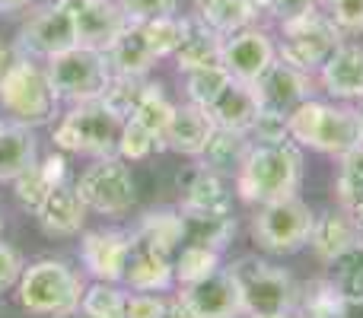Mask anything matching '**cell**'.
Instances as JSON below:
<instances>
[{"instance_id":"obj_1","label":"cell","mask_w":363,"mask_h":318,"mask_svg":"<svg viewBox=\"0 0 363 318\" xmlns=\"http://www.w3.org/2000/svg\"><path fill=\"white\" fill-rule=\"evenodd\" d=\"M239 200L258 207L296 198L303 185V147L296 140H252L239 172L233 175Z\"/></svg>"},{"instance_id":"obj_2","label":"cell","mask_w":363,"mask_h":318,"mask_svg":"<svg viewBox=\"0 0 363 318\" xmlns=\"http://www.w3.org/2000/svg\"><path fill=\"white\" fill-rule=\"evenodd\" d=\"M287 131L300 147L335 159L363 144V118L354 102H322L313 96L287 115Z\"/></svg>"},{"instance_id":"obj_3","label":"cell","mask_w":363,"mask_h":318,"mask_svg":"<svg viewBox=\"0 0 363 318\" xmlns=\"http://www.w3.org/2000/svg\"><path fill=\"white\" fill-rule=\"evenodd\" d=\"M125 118L115 115L102 99L67 106V112L57 115L51 127V140L64 153H83V157H118V140Z\"/></svg>"},{"instance_id":"obj_4","label":"cell","mask_w":363,"mask_h":318,"mask_svg":"<svg viewBox=\"0 0 363 318\" xmlns=\"http://www.w3.org/2000/svg\"><path fill=\"white\" fill-rule=\"evenodd\" d=\"M83 290L86 287L74 274V268H67L64 261H55V258H42V261L23 268V277L16 283V302L29 315L57 318L80 309Z\"/></svg>"},{"instance_id":"obj_5","label":"cell","mask_w":363,"mask_h":318,"mask_svg":"<svg viewBox=\"0 0 363 318\" xmlns=\"http://www.w3.org/2000/svg\"><path fill=\"white\" fill-rule=\"evenodd\" d=\"M57 96L51 89L48 70L42 61H32V57H19L16 67L6 74L4 86H0V108L10 121L26 127H38L48 125L57 118Z\"/></svg>"},{"instance_id":"obj_6","label":"cell","mask_w":363,"mask_h":318,"mask_svg":"<svg viewBox=\"0 0 363 318\" xmlns=\"http://www.w3.org/2000/svg\"><path fill=\"white\" fill-rule=\"evenodd\" d=\"M51 89H55L61 106H80V102L102 99L106 86L112 83V67H108L106 51L74 45L61 55L45 61Z\"/></svg>"},{"instance_id":"obj_7","label":"cell","mask_w":363,"mask_h":318,"mask_svg":"<svg viewBox=\"0 0 363 318\" xmlns=\"http://www.w3.org/2000/svg\"><path fill=\"white\" fill-rule=\"evenodd\" d=\"M341 42H345V32L335 25V19L328 16V13L306 10L290 19H281L277 57L315 76L322 64L328 61V55H332Z\"/></svg>"},{"instance_id":"obj_8","label":"cell","mask_w":363,"mask_h":318,"mask_svg":"<svg viewBox=\"0 0 363 318\" xmlns=\"http://www.w3.org/2000/svg\"><path fill=\"white\" fill-rule=\"evenodd\" d=\"M230 274L236 277L242 290L245 315H274V312H294L300 283L287 274L284 268L264 261V258L245 255L230 264Z\"/></svg>"},{"instance_id":"obj_9","label":"cell","mask_w":363,"mask_h":318,"mask_svg":"<svg viewBox=\"0 0 363 318\" xmlns=\"http://www.w3.org/2000/svg\"><path fill=\"white\" fill-rule=\"evenodd\" d=\"M315 213L306 200L300 198H284L271 200V204H258L255 217H252V239L262 251L268 255H294V251L306 249L309 236H313Z\"/></svg>"},{"instance_id":"obj_10","label":"cell","mask_w":363,"mask_h":318,"mask_svg":"<svg viewBox=\"0 0 363 318\" xmlns=\"http://www.w3.org/2000/svg\"><path fill=\"white\" fill-rule=\"evenodd\" d=\"M77 194L83 198L86 210L99 213V217H121L134 207L138 200V188H134V175L121 157H102L93 159L77 178Z\"/></svg>"},{"instance_id":"obj_11","label":"cell","mask_w":363,"mask_h":318,"mask_svg":"<svg viewBox=\"0 0 363 318\" xmlns=\"http://www.w3.org/2000/svg\"><path fill=\"white\" fill-rule=\"evenodd\" d=\"M77 45V29H74V16L67 13V6L61 0L48 6H38L29 19L23 23L16 38V48L23 51L32 61H48V57L61 55V51L74 48Z\"/></svg>"},{"instance_id":"obj_12","label":"cell","mask_w":363,"mask_h":318,"mask_svg":"<svg viewBox=\"0 0 363 318\" xmlns=\"http://www.w3.org/2000/svg\"><path fill=\"white\" fill-rule=\"evenodd\" d=\"M277 61V45L271 42L268 32L255 29H239L233 35L223 38V55H220V64L230 70V76L236 83H252L262 80V74Z\"/></svg>"},{"instance_id":"obj_13","label":"cell","mask_w":363,"mask_h":318,"mask_svg":"<svg viewBox=\"0 0 363 318\" xmlns=\"http://www.w3.org/2000/svg\"><path fill=\"white\" fill-rule=\"evenodd\" d=\"M74 16L77 45L106 51L128 29V16L118 0H61Z\"/></svg>"},{"instance_id":"obj_14","label":"cell","mask_w":363,"mask_h":318,"mask_svg":"<svg viewBox=\"0 0 363 318\" xmlns=\"http://www.w3.org/2000/svg\"><path fill=\"white\" fill-rule=\"evenodd\" d=\"M179 296L188 302L198 318H242L245 302L242 290H239L236 277L230 274V268L213 271L211 277L191 283V287H179Z\"/></svg>"},{"instance_id":"obj_15","label":"cell","mask_w":363,"mask_h":318,"mask_svg":"<svg viewBox=\"0 0 363 318\" xmlns=\"http://www.w3.org/2000/svg\"><path fill=\"white\" fill-rule=\"evenodd\" d=\"M252 89H255L262 108L290 115L300 102L313 99L315 80H313V74H306V70H300V67H294V64L277 57V61L262 74V80L252 83Z\"/></svg>"},{"instance_id":"obj_16","label":"cell","mask_w":363,"mask_h":318,"mask_svg":"<svg viewBox=\"0 0 363 318\" xmlns=\"http://www.w3.org/2000/svg\"><path fill=\"white\" fill-rule=\"evenodd\" d=\"M131 242H134L131 232H121V229L83 232L80 258H83V264H86V271L93 274V280L121 283L128 255H131Z\"/></svg>"},{"instance_id":"obj_17","label":"cell","mask_w":363,"mask_h":318,"mask_svg":"<svg viewBox=\"0 0 363 318\" xmlns=\"http://www.w3.org/2000/svg\"><path fill=\"white\" fill-rule=\"evenodd\" d=\"M131 255L125 264V283L128 290H138V293H169L176 287V271H172V255L160 251L157 245L144 242L131 232Z\"/></svg>"},{"instance_id":"obj_18","label":"cell","mask_w":363,"mask_h":318,"mask_svg":"<svg viewBox=\"0 0 363 318\" xmlns=\"http://www.w3.org/2000/svg\"><path fill=\"white\" fill-rule=\"evenodd\" d=\"M315 83L335 102H360L363 99V48L341 42L319 67Z\"/></svg>"},{"instance_id":"obj_19","label":"cell","mask_w":363,"mask_h":318,"mask_svg":"<svg viewBox=\"0 0 363 318\" xmlns=\"http://www.w3.org/2000/svg\"><path fill=\"white\" fill-rule=\"evenodd\" d=\"M213 131H217V125H213L211 112L194 106V102H185V106H176V115H172L169 127L163 134V150L201 159L207 144H211Z\"/></svg>"},{"instance_id":"obj_20","label":"cell","mask_w":363,"mask_h":318,"mask_svg":"<svg viewBox=\"0 0 363 318\" xmlns=\"http://www.w3.org/2000/svg\"><path fill=\"white\" fill-rule=\"evenodd\" d=\"M179 19H182V38H179V48L172 57H176V67L182 74L220 64L223 35H220L217 29H211L198 13H188V16H179Z\"/></svg>"},{"instance_id":"obj_21","label":"cell","mask_w":363,"mask_h":318,"mask_svg":"<svg viewBox=\"0 0 363 318\" xmlns=\"http://www.w3.org/2000/svg\"><path fill=\"white\" fill-rule=\"evenodd\" d=\"M86 213L89 210L83 204V198L77 194V188L61 181L48 191L45 204L35 210V220L42 223V229L48 236H77L86 223Z\"/></svg>"},{"instance_id":"obj_22","label":"cell","mask_w":363,"mask_h":318,"mask_svg":"<svg viewBox=\"0 0 363 318\" xmlns=\"http://www.w3.org/2000/svg\"><path fill=\"white\" fill-rule=\"evenodd\" d=\"M357 242H363L354 217L338 207V210H325L315 217L313 223V236H309V249L315 251V258L325 264H332L338 255H345L347 249H354Z\"/></svg>"},{"instance_id":"obj_23","label":"cell","mask_w":363,"mask_h":318,"mask_svg":"<svg viewBox=\"0 0 363 318\" xmlns=\"http://www.w3.org/2000/svg\"><path fill=\"white\" fill-rule=\"evenodd\" d=\"M207 112H211V118L217 127L236 131V134H249L252 137V127H255V118H258V112H262V102H258V96L252 86L233 80Z\"/></svg>"},{"instance_id":"obj_24","label":"cell","mask_w":363,"mask_h":318,"mask_svg":"<svg viewBox=\"0 0 363 318\" xmlns=\"http://www.w3.org/2000/svg\"><path fill=\"white\" fill-rule=\"evenodd\" d=\"M38 162V147L32 127L16 125V121H4L0 125V185H13L26 169Z\"/></svg>"},{"instance_id":"obj_25","label":"cell","mask_w":363,"mask_h":318,"mask_svg":"<svg viewBox=\"0 0 363 318\" xmlns=\"http://www.w3.org/2000/svg\"><path fill=\"white\" fill-rule=\"evenodd\" d=\"M106 57L115 76H147L157 64V55L150 51L138 23H128V29L106 48Z\"/></svg>"},{"instance_id":"obj_26","label":"cell","mask_w":363,"mask_h":318,"mask_svg":"<svg viewBox=\"0 0 363 318\" xmlns=\"http://www.w3.org/2000/svg\"><path fill=\"white\" fill-rule=\"evenodd\" d=\"M230 191H226V178L207 166H198L194 175L188 178L185 194H182V207L185 213H230Z\"/></svg>"},{"instance_id":"obj_27","label":"cell","mask_w":363,"mask_h":318,"mask_svg":"<svg viewBox=\"0 0 363 318\" xmlns=\"http://www.w3.org/2000/svg\"><path fill=\"white\" fill-rule=\"evenodd\" d=\"M194 13L226 38L239 29H249L258 19L262 6L258 0H194Z\"/></svg>"},{"instance_id":"obj_28","label":"cell","mask_w":363,"mask_h":318,"mask_svg":"<svg viewBox=\"0 0 363 318\" xmlns=\"http://www.w3.org/2000/svg\"><path fill=\"white\" fill-rule=\"evenodd\" d=\"M357 309L360 306H351L325 277V280H313L306 287H300L294 312L300 318H357L354 315Z\"/></svg>"},{"instance_id":"obj_29","label":"cell","mask_w":363,"mask_h":318,"mask_svg":"<svg viewBox=\"0 0 363 318\" xmlns=\"http://www.w3.org/2000/svg\"><path fill=\"white\" fill-rule=\"evenodd\" d=\"M134 236L157 245L166 255H176L182 245H185V217H182V210H169V207L147 210L140 226L134 229Z\"/></svg>"},{"instance_id":"obj_30","label":"cell","mask_w":363,"mask_h":318,"mask_svg":"<svg viewBox=\"0 0 363 318\" xmlns=\"http://www.w3.org/2000/svg\"><path fill=\"white\" fill-rule=\"evenodd\" d=\"M249 147H252L249 134H236V131L217 127L204 150V157H201V166L213 169V172H220V175H236L245 153H249Z\"/></svg>"},{"instance_id":"obj_31","label":"cell","mask_w":363,"mask_h":318,"mask_svg":"<svg viewBox=\"0 0 363 318\" xmlns=\"http://www.w3.org/2000/svg\"><path fill=\"white\" fill-rule=\"evenodd\" d=\"M185 242H198L207 249L223 251L236 232V220L230 213H185Z\"/></svg>"},{"instance_id":"obj_32","label":"cell","mask_w":363,"mask_h":318,"mask_svg":"<svg viewBox=\"0 0 363 318\" xmlns=\"http://www.w3.org/2000/svg\"><path fill=\"white\" fill-rule=\"evenodd\" d=\"M220 251L207 249L198 242H185L182 249L172 255V271H176V287H191V283L211 277L213 271H220Z\"/></svg>"},{"instance_id":"obj_33","label":"cell","mask_w":363,"mask_h":318,"mask_svg":"<svg viewBox=\"0 0 363 318\" xmlns=\"http://www.w3.org/2000/svg\"><path fill=\"white\" fill-rule=\"evenodd\" d=\"M328 280L351 306H363V242H357L345 255L335 258L332 271H328Z\"/></svg>"},{"instance_id":"obj_34","label":"cell","mask_w":363,"mask_h":318,"mask_svg":"<svg viewBox=\"0 0 363 318\" xmlns=\"http://www.w3.org/2000/svg\"><path fill=\"white\" fill-rule=\"evenodd\" d=\"M230 83H233V76L223 64L198 67V70H188L185 74V96H188V102H194V106L211 108Z\"/></svg>"},{"instance_id":"obj_35","label":"cell","mask_w":363,"mask_h":318,"mask_svg":"<svg viewBox=\"0 0 363 318\" xmlns=\"http://www.w3.org/2000/svg\"><path fill=\"white\" fill-rule=\"evenodd\" d=\"M128 309V290H121L118 283L108 280H96L93 287L83 290L80 300V312L93 315V318H125Z\"/></svg>"},{"instance_id":"obj_36","label":"cell","mask_w":363,"mask_h":318,"mask_svg":"<svg viewBox=\"0 0 363 318\" xmlns=\"http://www.w3.org/2000/svg\"><path fill=\"white\" fill-rule=\"evenodd\" d=\"M338 178H335V194H338V207L354 210L363 204V144L338 157Z\"/></svg>"},{"instance_id":"obj_37","label":"cell","mask_w":363,"mask_h":318,"mask_svg":"<svg viewBox=\"0 0 363 318\" xmlns=\"http://www.w3.org/2000/svg\"><path fill=\"white\" fill-rule=\"evenodd\" d=\"M172 115H176V106L166 99L163 83H150V89H147V96L140 99V106L134 108L131 118L138 121V125H144L147 131H150L153 137H160V144H163V134H166V127H169Z\"/></svg>"},{"instance_id":"obj_38","label":"cell","mask_w":363,"mask_h":318,"mask_svg":"<svg viewBox=\"0 0 363 318\" xmlns=\"http://www.w3.org/2000/svg\"><path fill=\"white\" fill-rule=\"evenodd\" d=\"M150 83L153 80H147V76H115L112 74V83H108L106 93H102V102H106L115 115L131 118L134 108L140 106V99H144L147 89H150Z\"/></svg>"},{"instance_id":"obj_39","label":"cell","mask_w":363,"mask_h":318,"mask_svg":"<svg viewBox=\"0 0 363 318\" xmlns=\"http://www.w3.org/2000/svg\"><path fill=\"white\" fill-rule=\"evenodd\" d=\"M140 32H144L147 45L150 51L157 55V61L163 57H172L179 48V38H182V19L179 16H160V19H150V23H138Z\"/></svg>"},{"instance_id":"obj_40","label":"cell","mask_w":363,"mask_h":318,"mask_svg":"<svg viewBox=\"0 0 363 318\" xmlns=\"http://www.w3.org/2000/svg\"><path fill=\"white\" fill-rule=\"evenodd\" d=\"M153 150H163L160 137H153L144 125H138L134 118H125V127H121V140H118V157L125 162H140L147 159Z\"/></svg>"},{"instance_id":"obj_41","label":"cell","mask_w":363,"mask_h":318,"mask_svg":"<svg viewBox=\"0 0 363 318\" xmlns=\"http://www.w3.org/2000/svg\"><path fill=\"white\" fill-rule=\"evenodd\" d=\"M51 181H48V175H45V169L38 166H32V169H26L23 175H19L16 181H13V191H16V200L26 207V210H32L35 213L38 207L45 204V198H48V191H51Z\"/></svg>"},{"instance_id":"obj_42","label":"cell","mask_w":363,"mask_h":318,"mask_svg":"<svg viewBox=\"0 0 363 318\" xmlns=\"http://www.w3.org/2000/svg\"><path fill=\"white\" fill-rule=\"evenodd\" d=\"M128 23H150L160 16H176L179 0H118Z\"/></svg>"},{"instance_id":"obj_43","label":"cell","mask_w":363,"mask_h":318,"mask_svg":"<svg viewBox=\"0 0 363 318\" xmlns=\"http://www.w3.org/2000/svg\"><path fill=\"white\" fill-rule=\"evenodd\" d=\"M328 16L345 35L363 32V0H328Z\"/></svg>"},{"instance_id":"obj_44","label":"cell","mask_w":363,"mask_h":318,"mask_svg":"<svg viewBox=\"0 0 363 318\" xmlns=\"http://www.w3.org/2000/svg\"><path fill=\"white\" fill-rule=\"evenodd\" d=\"M166 315V296L160 293H128L125 318H163Z\"/></svg>"},{"instance_id":"obj_45","label":"cell","mask_w":363,"mask_h":318,"mask_svg":"<svg viewBox=\"0 0 363 318\" xmlns=\"http://www.w3.org/2000/svg\"><path fill=\"white\" fill-rule=\"evenodd\" d=\"M290 137L287 131V115L271 112V108H262L255 118V127H252V140H284Z\"/></svg>"},{"instance_id":"obj_46","label":"cell","mask_w":363,"mask_h":318,"mask_svg":"<svg viewBox=\"0 0 363 318\" xmlns=\"http://www.w3.org/2000/svg\"><path fill=\"white\" fill-rule=\"evenodd\" d=\"M23 255H19L13 245L0 242V293H6V290H13L19 283V277H23Z\"/></svg>"},{"instance_id":"obj_47","label":"cell","mask_w":363,"mask_h":318,"mask_svg":"<svg viewBox=\"0 0 363 318\" xmlns=\"http://www.w3.org/2000/svg\"><path fill=\"white\" fill-rule=\"evenodd\" d=\"M258 6H262L264 13H271V16H277V19H290V16H296V13L315 10L319 0H258Z\"/></svg>"},{"instance_id":"obj_48","label":"cell","mask_w":363,"mask_h":318,"mask_svg":"<svg viewBox=\"0 0 363 318\" xmlns=\"http://www.w3.org/2000/svg\"><path fill=\"white\" fill-rule=\"evenodd\" d=\"M38 166L45 169V175H48V181L51 185H61L64 181V175H67V159L61 157V153H51V157H45Z\"/></svg>"},{"instance_id":"obj_49","label":"cell","mask_w":363,"mask_h":318,"mask_svg":"<svg viewBox=\"0 0 363 318\" xmlns=\"http://www.w3.org/2000/svg\"><path fill=\"white\" fill-rule=\"evenodd\" d=\"M19 57H23V51H19L16 45H4V42H0V86H4L6 74H10V70L16 67Z\"/></svg>"},{"instance_id":"obj_50","label":"cell","mask_w":363,"mask_h":318,"mask_svg":"<svg viewBox=\"0 0 363 318\" xmlns=\"http://www.w3.org/2000/svg\"><path fill=\"white\" fill-rule=\"evenodd\" d=\"M163 318H198V315L188 309V302L182 300V296H169V300H166V315Z\"/></svg>"},{"instance_id":"obj_51","label":"cell","mask_w":363,"mask_h":318,"mask_svg":"<svg viewBox=\"0 0 363 318\" xmlns=\"http://www.w3.org/2000/svg\"><path fill=\"white\" fill-rule=\"evenodd\" d=\"M32 0H0V13H19V10H26Z\"/></svg>"},{"instance_id":"obj_52","label":"cell","mask_w":363,"mask_h":318,"mask_svg":"<svg viewBox=\"0 0 363 318\" xmlns=\"http://www.w3.org/2000/svg\"><path fill=\"white\" fill-rule=\"evenodd\" d=\"M252 318H294V312H274V315H252Z\"/></svg>"},{"instance_id":"obj_53","label":"cell","mask_w":363,"mask_h":318,"mask_svg":"<svg viewBox=\"0 0 363 318\" xmlns=\"http://www.w3.org/2000/svg\"><path fill=\"white\" fill-rule=\"evenodd\" d=\"M57 318H93V315H83L80 309H74V312H67V315H57Z\"/></svg>"},{"instance_id":"obj_54","label":"cell","mask_w":363,"mask_h":318,"mask_svg":"<svg viewBox=\"0 0 363 318\" xmlns=\"http://www.w3.org/2000/svg\"><path fill=\"white\" fill-rule=\"evenodd\" d=\"M0 125H4V118H0Z\"/></svg>"},{"instance_id":"obj_55","label":"cell","mask_w":363,"mask_h":318,"mask_svg":"<svg viewBox=\"0 0 363 318\" xmlns=\"http://www.w3.org/2000/svg\"><path fill=\"white\" fill-rule=\"evenodd\" d=\"M360 118H363V112H360Z\"/></svg>"},{"instance_id":"obj_56","label":"cell","mask_w":363,"mask_h":318,"mask_svg":"<svg viewBox=\"0 0 363 318\" xmlns=\"http://www.w3.org/2000/svg\"><path fill=\"white\" fill-rule=\"evenodd\" d=\"M0 226H4V223H0Z\"/></svg>"}]
</instances>
